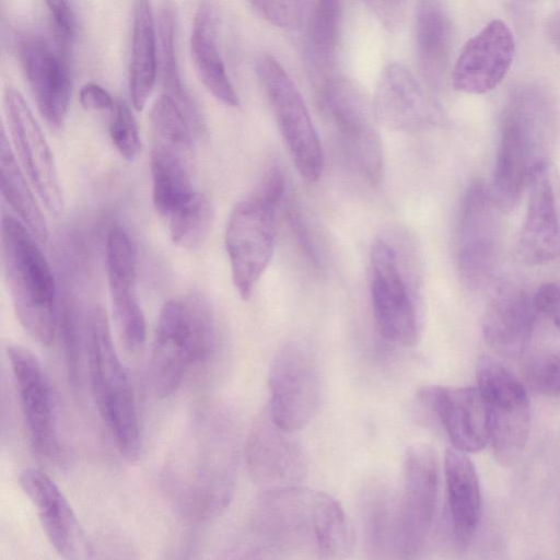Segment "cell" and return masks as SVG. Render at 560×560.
<instances>
[{
  "label": "cell",
  "mask_w": 560,
  "mask_h": 560,
  "mask_svg": "<svg viewBox=\"0 0 560 560\" xmlns=\"http://www.w3.org/2000/svg\"><path fill=\"white\" fill-rule=\"evenodd\" d=\"M557 127L556 105L544 86L526 83L510 95L501 116L499 144L489 187L502 212L513 210L529 176L548 153Z\"/></svg>",
  "instance_id": "6da1fadb"
},
{
  "label": "cell",
  "mask_w": 560,
  "mask_h": 560,
  "mask_svg": "<svg viewBox=\"0 0 560 560\" xmlns=\"http://www.w3.org/2000/svg\"><path fill=\"white\" fill-rule=\"evenodd\" d=\"M1 257L20 324L38 343L50 345L59 322L56 280L35 236L9 214L2 217Z\"/></svg>",
  "instance_id": "7a4b0ae2"
},
{
  "label": "cell",
  "mask_w": 560,
  "mask_h": 560,
  "mask_svg": "<svg viewBox=\"0 0 560 560\" xmlns=\"http://www.w3.org/2000/svg\"><path fill=\"white\" fill-rule=\"evenodd\" d=\"M218 331L208 301L199 294H185L162 306L154 329L150 376L154 393L173 395L190 370L207 361L214 351Z\"/></svg>",
  "instance_id": "3957f363"
},
{
  "label": "cell",
  "mask_w": 560,
  "mask_h": 560,
  "mask_svg": "<svg viewBox=\"0 0 560 560\" xmlns=\"http://www.w3.org/2000/svg\"><path fill=\"white\" fill-rule=\"evenodd\" d=\"M88 370L97 411L116 448L127 462L140 451V425L133 387L112 338L104 308H90L85 320Z\"/></svg>",
  "instance_id": "277c9868"
},
{
  "label": "cell",
  "mask_w": 560,
  "mask_h": 560,
  "mask_svg": "<svg viewBox=\"0 0 560 560\" xmlns=\"http://www.w3.org/2000/svg\"><path fill=\"white\" fill-rule=\"evenodd\" d=\"M284 189L282 172L276 166L270 167L229 217L225 248L233 283L243 300L252 296L272 258L276 211Z\"/></svg>",
  "instance_id": "5b68a950"
},
{
  "label": "cell",
  "mask_w": 560,
  "mask_h": 560,
  "mask_svg": "<svg viewBox=\"0 0 560 560\" xmlns=\"http://www.w3.org/2000/svg\"><path fill=\"white\" fill-rule=\"evenodd\" d=\"M316 95L348 164L368 184L378 185L384 155L373 106L352 82L335 74L316 83Z\"/></svg>",
  "instance_id": "8992f818"
},
{
  "label": "cell",
  "mask_w": 560,
  "mask_h": 560,
  "mask_svg": "<svg viewBox=\"0 0 560 560\" xmlns=\"http://www.w3.org/2000/svg\"><path fill=\"white\" fill-rule=\"evenodd\" d=\"M499 212L490 188L481 180L471 182L462 199L455 235L457 272L469 290L486 288L497 272L501 256Z\"/></svg>",
  "instance_id": "52a82bcc"
},
{
  "label": "cell",
  "mask_w": 560,
  "mask_h": 560,
  "mask_svg": "<svg viewBox=\"0 0 560 560\" xmlns=\"http://www.w3.org/2000/svg\"><path fill=\"white\" fill-rule=\"evenodd\" d=\"M256 73L299 174L308 183L317 182L324 170V150L299 89L269 54L259 56Z\"/></svg>",
  "instance_id": "ba28073f"
},
{
  "label": "cell",
  "mask_w": 560,
  "mask_h": 560,
  "mask_svg": "<svg viewBox=\"0 0 560 560\" xmlns=\"http://www.w3.org/2000/svg\"><path fill=\"white\" fill-rule=\"evenodd\" d=\"M478 388L489 425V443L498 462L512 465L523 454L532 422L524 385L500 362L483 357L477 365Z\"/></svg>",
  "instance_id": "9c48e42d"
},
{
  "label": "cell",
  "mask_w": 560,
  "mask_h": 560,
  "mask_svg": "<svg viewBox=\"0 0 560 560\" xmlns=\"http://www.w3.org/2000/svg\"><path fill=\"white\" fill-rule=\"evenodd\" d=\"M268 383L272 420L291 433L304 428L316 413L322 394L318 362L311 348L301 341L283 345L272 360Z\"/></svg>",
  "instance_id": "30bf717a"
},
{
  "label": "cell",
  "mask_w": 560,
  "mask_h": 560,
  "mask_svg": "<svg viewBox=\"0 0 560 560\" xmlns=\"http://www.w3.org/2000/svg\"><path fill=\"white\" fill-rule=\"evenodd\" d=\"M317 493L301 486L267 489L254 515L255 535L273 553L317 555Z\"/></svg>",
  "instance_id": "8fae6325"
},
{
  "label": "cell",
  "mask_w": 560,
  "mask_h": 560,
  "mask_svg": "<svg viewBox=\"0 0 560 560\" xmlns=\"http://www.w3.org/2000/svg\"><path fill=\"white\" fill-rule=\"evenodd\" d=\"M370 269L373 312L382 336L401 347L415 346L421 335L419 311L396 250L383 238L372 244Z\"/></svg>",
  "instance_id": "7c38bea8"
},
{
  "label": "cell",
  "mask_w": 560,
  "mask_h": 560,
  "mask_svg": "<svg viewBox=\"0 0 560 560\" xmlns=\"http://www.w3.org/2000/svg\"><path fill=\"white\" fill-rule=\"evenodd\" d=\"M439 459L427 444H413L402 462L400 555L416 558L423 549L434 521L439 493Z\"/></svg>",
  "instance_id": "4fadbf2b"
},
{
  "label": "cell",
  "mask_w": 560,
  "mask_h": 560,
  "mask_svg": "<svg viewBox=\"0 0 560 560\" xmlns=\"http://www.w3.org/2000/svg\"><path fill=\"white\" fill-rule=\"evenodd\" d=\"M5 118L13 150L31 186L49 213L60 214L63 208L57 167L50 147L20 91L8 88L3 95Z\"/></svg>",
  "instance_id": "5bb4252c"
},
{
  "label": "cell",
  "mask_w": 560,
  "mask_h": 560,
  "mask_svg": "<svg viewBox=\"0 0 560 560\" xmlns=\"http://www.w3.org/2000/svg\"><path fill=\"white\" fill-rule=\"evenodd\" d=\"M526 192L518 252L527 264L545 265L560 257V173L550 159L534 167Z\"/></svg>",
  "instance_id": "9a60e30c"
},
{
  "label": "cell",
  "mask_w": 560,
  "mask_h": 560,
  "mask_svg": "<svg viewBox=\"0 0 560 560\" xmlns=\"http://www.w3.org/2000/svg\"><path fill=\"white\" fill-rule=\"evenodd\" d=\"M21 66L42 116L60 127L71 96L69 50L38 33H24L18 40Z\"/></svg>",
  "instance_id": "2e32d148"
},
{
  "label": "cell",
  "mask_w": 560,
  "mask_h": 560,
  "mask_svg": "<svg viewBox=\"0 0 560 560\" xmlns=\"http://www.w3.org/2000/svg\"><path fill=\"white\" fill-rule=\"evenodd\" d=\"M7 352L32 446L40 456L54 459L59 456L60 444L48 376L27 348L10 345Z\"/></svg>",
  "instance_id": "e0dca14e"
},
{
  "label": "cell",
  "mask_w": 560,
  "mask_h": 560,
  "mask_svg": "<svg viewBox=\"0 0 560 560\" xmlns=\"http://www.w3.org/2000/svg\"><path fill=\"white\" fill-rule=\"evenodd\" d=\"M136 247L121 229L110 231L106 242V270L113 315L125 348L139 352L147 337L145 319L137 295Z\"/></svg>",
  "instance_id": "ac0fdd59"
},
{
  "label": "cell",
  "mask_w": 560,
  "mask_h": 560,
  "mask_svg": "<svg viewBox=\"0 0 560 560\" xmlns=\"http://www.w3.org/2000/svg\"><path fill=\"white\" fill-rule=\"evenodd\" d=\"M271 418L268 409L255 420L246 442L252 478L266 489L300 486L307 472L302 448Z\"/></svg>",
  "instance_id": "d6986e66"
},
{
  "label": "cell",
  "mask_w": 560,
  "mask_h": 560,
  "mask_svg": "<svg viewBox=\"0 0 560 560\" xmlns=\"http://www.w3.org/2000/svg\"><path fill=\"white\" fill-rule=\"evenodd\" d=\"M515 57V39L502 20L489 22L462 48L452 71L453 88L468 94L493 90L509 72Z\"/></svg>",
  "instance_id": "ffe728a7"
},
{
  "label": "cell",
  "mask_w": 560,
  "mask_h": 560,
  "mask_svg": "<svg viewBox=\"0 0 560 560\" xmlns=\"http://www.w3.org/2000/svg\"><path fill=\"white\" fill-rule=\"evenodd\" d=\"M418 400L438 419L453 447L479 452L489 443L486 406L478 387L430 386L418 393Z\"/></svg>",
  "instance_id": "44dd1931"
},
{
  "label": "cell",
  "mask_w": 560,
  "mask_h": 560,
  "mask_svg": "<svg viewBox=\"0 0 560 560\" xmlns=\"http://www.w3.org/2000/svg\"><path fill=\"white\" fill-rule=\"evenodd\" d=\"M538 315L533 294L512 282L497 284L482 317V336L497 354L515 359L527 350Z\"/></svg>",
  "instance_id": "7402d4cb"
},
{
  "label": "cell",
  "mask_w": 560,
  "mask_h": 560,
  "mask_svg": "<svg viewBox=\"0 0 560 560\" xmlns=\"http://www.w3.org/2000/svg\"><path fill=\"white\" fill-rule=\"evenodd\" d=\"M376 120L387 128L415 132L435 122V109L420 83L404 65L382 71L373 100Z\"/></svg>",
  "instance_id": "603a6c76"
},
{
  "label": "cell",
  "mask_w": 560,
  "mask_h": 560,
  "mask_svg": "<svg viewBox=\"0 0 560 560\" xmlns=\"http://www.w3.org/2000/svg\"><path fill=\"white\" fill-rule=\"evenodd\" d=\"M24 493L36 508L42 527L54 549L74 559L84 546L78 520L54 480L37 468H25L19 476Z\"/></svg>",
  "instance_id": "cb8c5ba5"
},
{
  "label": "cell",
  "mask_w": 560,
  "mask_h": 560,
  "mask_svg": "<svg viewBox=\"0 0 560 560\" xmlns=\"http://www.w3.org/2000/svg\"><path fill=\"white\" fill-rule=\"evenodd\" d=\"M218 13L213 0H200L190 33V54L198 78L221 103L236 107L237 93L218 48Z\"/></svg>",
  "instance_id": "d4e9b609"
},
{
  "label": "cell",
  "mask_w": 560,
  "mask_h": 560,
  "mask_svg": "<svg viewBox=\"0 0 560 560\" xmlns=\"http://www.w3.org/2000/svg\"><path fill=\"white\" fill-rule=\"evenodd\" d=\"M444 474L452 529L462 545L475 536L481 516V490L477 470L467 453L447 448Z\"/></svg>",
  "instance_id": "484cf974"
},
{
  "label": "cell",
  "mask_w": 560,
  "mask_h": 560,
  "mask_svg": "<svg viewBox=\"0 0 560 560\" xmlns=\"http://www.w3.org/2000/svg\"><path fill=\"white\" fill-rule=\"evenodd\" d=\"M150 0H133L129 93L132 106L142 110L153 90L159 68V44Z\"/></svg>",
  "instance_id": "4316f807"
},
{
  "label": "cell",
  "mask_w": 560,
  "mask_h": 560,
  "mask_svg": "<svg viewBox=\"0 0 560 560\" xmlns=\"http://www.w3.org/2000/svg\"><path fill=\"white\" fill-rule=\"evenodd\" d=\"M416 51L422 77L438 86L446 70L452 48V23L441 0H418Z\"/></svg>",
  "instance_id": "83f0119b"
},
{
  "label": "cell",
  "mask_w": 560,
  "mask_h": 560,
  "mask_svg": "<svg viewBox=\"0 0 560 560\" xmlns=\"http://www.w3.org/2000/svg\"><path fill=\"white\" fill-rule=\"evenodd\" d=\"M341 14V0H307L306 54L315 84L332 75Z\"/></svg>",
  "instance_id": "f1b7e54d"
},
{
  "label": "cell",
  "mask_w": 560,
  "mask_h": 560,
  "mask_svg": "<svg viewBox=\"0 0 560 560\" xmlns=\"http://www.w3.org/2000/svg\"><path fill=\"white\" fill-rule=\"evenodd\" d=\"M362 523L368 551L372 558H389L400 552L399 506L389 489L373 482L362 495Z\"/></svg>",
  "instance_id": "f546056e"
},
{
  "label": "cell",
  "mask_w": 560,
  "mask_h": 560,
  "mask_svg": "<svg viewBox=\"0 0 560 560\" xmlns=\"http://www.w3.org/2000/svg\"><path fill=\"white\" fill-rule=\"evenodd\" d=\"M0 176L1 192L8 205L37 241L47 242L49 231L46 219L28 185L31 183L25 179L14 156L4 128L1 129Z\"/></svg>",
  "instance_id": "4dcf8cb0"
},
{
  "label": "cell",
  "mask_w": 560,
  "mask_h": 560,
  "mask_svg": "<svg viewBox=\"0 0 560 560\" xmlns=\"http://www.w3.org/2000/svg\"><path fill=\"white\" fill-rule=\"evenodd\" d=\"M159 67L164 94L171 96L191 124L194 131L203 128L199 109L180 74L175 47V14L170 2L160 10L158 21Z\"/></svg>",
  "instance_id": "1f68e13d"
},
{
  "label": "cell",
  "mask_w": 560,
  "mask_h": 560,
  "mask_svg": "<svg viewBox=\"0 0 560 560\" xmlns=\"http://www.w3.org/2000/svg\"><path fill=\"white\" fill-rule=\"evenodd\" d=\"M317 556L323 559L346 558L352 550L354 535L340 503L326 492L317 495Z\"/></svg>",
  "instance_id": "d6a6232c"
},
{
  "label": "cell",
  "mask_w": 560,
  "mask_h": 560,
  "mask_svg": "<svg viewBox=\"0 0 560 560\" xmlns=\"http://www.w3.org/2000/svg\"><path fill=\"white\" fill-rule=\"evenodd\" d=\"M172 241L186 249L198 247L207 237L212 222V207L201 192L166 221Z\"/></svg>",
  "instance_id": "836d02e7"
},
{
  "label": "cell",
  "mask_w": 560,
  "mask_h": 560,
  "mask_svg": "<svg viewBox=\"0 0 560 560\" xmlns=\"http://www.w3.org/2000/svg\"><path fill=\"white\" fill-rule=\"evenodd\" d=\"M525 378L530 389L560 397V350L537 353L525 365Z\"/></svg>",
  "instance_id": "e575fe53"
},
{
  "label": "cell",
  "mask_w": 560,
  "mask_h": 560,
  "mask_svg": "<svg viewBox=\"0 0 560 560\" xmlns=\"http://www.w3.org/2000/svg\"><path fill=\"white\" fill-rule=\"evenodd\" d=\"M109 135L118 153L133 161L140 153L141 141L137 121L129 106L121 100L110 110Z\"/></svg>",
  "instance_id": "d590c367"
},
{
  "label": "cell",
  "mask_w": 560,
  "mask_h": 560,
  "mask_svg": "<svg viewBox=\"0 0 560 560\" xmlns=\"http://www.w3.org/2000/svg\"><path fill=\"white\" fill-rule=\"evenodd\" d=\"M266 21L281 28H296L305 18L307 0H249Z\"/></svg>",
  "instance_id": "8d00e7d4"
},
{
  "label": "cell",
  "mask_w": 560,
  "mask_h": 560,
  "mask_svg": "<svg viewBox=\"0 0 560 560\" xmlns=\"http://www.w3.org/2000/svg\"><path fill=\"white\" fill-rule=\"evenodd\" d=\"M51 20L54 39L71 50L77 33V19L70 0H44Z\"/></svg>",
  "instance_id": "74e56055"
},
{
  "label": "cell",
  "mask_w": 560,
  "mask_h": 560,
  "mask_svg": "<svg viewBox=\"0 0 560 560\" xmlns=\"http://www.w3.org/2000/svg\"><path fill=\"white\" fill-rule=\"evenodd\" d=\"M533 304L537 315L560 331V281L541 283L533 294Z\"/></svg>",
  "instance_id": "f35d334b"
},
{
  "label": "cell",
  "mask_w": 560,
  "mask_h": 560,
  "mask_svg": "<svg viewBox=\"0 0 560 560\" xmlns=\"http://www.w3.org/2000/svg\"><path fill=\"white\" fill-rule=\"evenodd\" d=\"M287 219L290 230L295 238V242L303 250L306 258L312 264L316 265L318 261L317 252L314 246L308 228L304 222V219L301 215L299 209L296 207H293V205H290V207H288L287 209Z\"/></svg>",
  "instance_id": "ab89813d"
},
{
  "label": "cell",
  "mask_w": 560,
  "mask_h": 560,
  "mask_svg": "<svg viewBox=\"0 0 560 560\" xmlns=\"http://www.w3.org/2000/svg\"><path fill=\"white\" fill-rule=\"evenodd\" d=\"M79 97L82 107L88 110H112L116 102L106 89L95 82L85 83Z\"/></svg>",
  "instance_id": "60d3db41"
},
{
  "label": "cell",
  "mask_w": 560,
  "mask_h": 560,
  "mask_svg": "<svg viewBox=\"0 0 560 560\" xmlns=\"http://www.w3.org/2000/svg\"><path fill=\"white\" fill-rule=\"evenodd\" d=\"M546 26L550 42L560 52V11H557L549 16Z\"/></svg>",
  "instance_id": "b9f144b4"
},
{
  "label": "cell",
  "mask_w": 560,
  "mask_h": 560,
  "mask_svg": "<svg viewBox=\"0 0 560 560\" xmlns=\"http://www.w3.org/2000/svg\"><path fill=\"white\" fill-rule=\"evenodd\" d=\"M372 4L376 8V10L386 16V19L392 20L393 16H396V11L399 10L404 0H370Z\"/></svg>",
  "instance_id": "7bdbcfd3"
},
{
  "label": "cell",
  "mask_w": 560,
  "mask_h": 560,
  "mask_svg": "<svg viewBox=\"0 0 560 560\" xmlns=\"http://www.w3.org/2000/svg\"><path fill=\"white\" fill-rule=\"evenodd\" d=\"M521 1H534V0H521Z\"/></svg>",
  "instance_id": "ee69618b"
}]
</instances>
